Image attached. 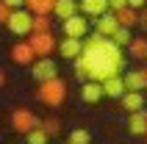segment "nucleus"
<instances>
[{"label": "nucleus", "instance_id": "nucleus-1", "mask_svg": "<svg viewBox=\"0 0 147 144\" xmlns=\"http://www.w3.org/2000/svg\"><path fill=\"white\" fill-rule=\"evenodd\" d=\"M83 58L89 64V80H97V83L119 78V72L125 69L122 47L114 44V39H106L100 33H92L83 42Z\"/></svg>", "mask_w": 147, "mask_h": 144}, {"label": "nucleus", "instance_id": "nucleus-2", "mask_svg": "<svg viewBox=\"0 0 147 144\" xmlns=\"http://www.w3.org/2000/svg\"><path fill=\"white\" fill-rule=\"evenodd\" d=\"M36 97H39V103L50 105V108H56V105L64 103V97H67V83H64L61 78L47 80V83H42V86H39Z\"/></svg>", "mask_w": 147, "mask_h": 144}, {"label": "nucleus", "instance_id": "nucleus-3", "mask_svg": "<svg viewBox=\"0 0 147 144\" xmlns=\"http://www.w3.org/2000/svg\"><path fill=\"white\" fill-rule=\"evenodd\" d=\"M11 128H14L17 133H22V136H28L31 130L42 128V125H39V119H36L33 111H28V108H14V111H11Z\"/></svg>", "mask_w": 147, "mask_h": 144}, {"label": "nucleus", "instance_id": "nucleus-4", "mask_svg": "<svg viewBox=\"0 0 147 144\" xmlns=\"http://www.w3.org/2000/svg\"><path fill=\"white\" fill-rule=\"evenodd\" d=\"M6 28L14 33V36L33 33V14H31V11H25V8H20V11H14V14H11V20H8Z\"/></svg>", "mask_w": 147, "mask_h": 144}, {"label": "nucleus", "instance_id": "nucleus-5", "mask_svg": "<svg viewBox=\"0 0 147 144\" xmlns=\"http://www.w3.org/2000/svg\"><path fill=\"white\" fill-rule=\"evenodd\" d=\"M28 44L33 47V53H36L39 58H50V53L58 47L50 31L47 33H31V36H28Z\"/></svg>", "mask_w": 147, "mask_h": 144}, {"label": "nucleus", "instance_id": "nucleus-6", "mask_svg": "<svg viewBox=\"0 0 147 144\" xmlns=\"http://www.w3.org/2000/svg\"><path fill=\"white\" fill-rule=\"evenodd\" d=\"M61 28H64L67 39H83V36L89 33V17L86 14H75L72 20H67Z\"/></svg>", "mask_w": 147, "mask_h": 144}, {"label": "nucleus", "instance_id": "nucleus-7", "mask_svg": "<svg viewBox=\"0 0 147 144\" xmlns=\"http://www.w3.org/2000/svg\"><path fill=\"white\" fill-rule=\"evenodd\" d=\"M31 75H33L36 80H39V86H42V83H47V80H56V78H58L56 61H53V58H39V61L33 64Z\"/></svg>", "mask_w": 147, "mask_h": 144}, {"label": "nucleus", "instance_id": "nucleus-8", "mask_svg": "<svg viewBox=\"0 0 147 144\" xmlns=\"http://www.w3.org/2000/svg\"><path fill=\"white\" fill-rule=\"evenodd\" d=\"M94 28H97V33H100V36L111 39V36H114V33L119 31L122 25H119V20H117V14H114V11H108V14H103L97 22H94Z\"/></svg>", "mask_w": 147, "mask_h": 144}, {"label": "nucleus", "instance_id": "nucleus-9", "mask_svg": "<svg viewBox=\"0 0 147 144\" xmlns=\"http://www.w3.org/2000/svg\"><path fill=\"white\" fill-rule=\"evenodd\" d=\"M108 8H111V0H81V11L86 17H103L108 14Z\"/></svg>", "mask_w": 147, "mask_h": 144}, {"label": "nucleus", "instance_id": "nucleus-10", "mask_svg": "<svg viewBox=\"0 0 147 144\" xmlns=\"http://www.w3.org/2000/svg\"><path fill=\"white\" fill-rule=\"evenodd\" d=\"M58 53L64 58H69V61H78V58L83 56V42L81 39H67L64 36V42L58 44Z\"/></svg>", "mask_w": 147, "mask_h": 144}, {"label": "nucleus", "instance_id": "nucleus-11", "mask_svg": "<svg viewBox=\"0 0 147 144\" xmlns=\"http://www.w3.org/2000/svg\"><path fill=\"white\" fill-rule=\"evenodd\" d=\"M81 97L83 103H100L103 97H106V89H103V83H97V80H86L81 89Z\"/></svg>", "mask_w": 147, "mask_h": 144}, {"label": "nucleus", "instance_id": "nucleus-12", "mask_svg": "<svg viewBox=\"0 0 147 144\" xmlns=\"http://www.w3.org/2000/svg\"><path fill=\"white\" fill-rule=\"evenodd\" d=\"M78 8H81V0H58L53 14H56L61 22H67V20H72V17L78 14Z\"/></svg>", "mask_w": 147, "mask_h": 144}, {"label": "nucleus", "instance_id": "nucleus-13", "mask_svg": "<svg viewBox=\"0 0 147 144\" xmlns=\"http://www.w3.org/2000/svg\"><path fill=\"white\" fill-rule=\"evenodd\" d=\"M33 56H36V53H33V47L28 42H17L14 47H11V61H14V64H31Z\"/></svg>", "mask_w": 147, "mask_h": 144}, {"label": "nucleus", "instance_id": "nucleus-14", "mask_svg": "<svg viewBox=\"0 0 147 144\" xmlns=\"http://www.w3.org/2000/svg\"><path fill=\"white\" fill-rule=\"evenodd\" d=\"M122 78H125L128 92H142V89H147V75H144V69H131V72H125Z\"/></svg>", "mask_w": 147, "mask_h": 144}, {"label": "nucleus", "instance_id": "nucleus-15", "mask_svg": "<svg viewBox=\"0 0 147 144\" xmlns=\"http://www.w3.org/2000/svg\"><path fill=\"white\" fill-rule=\"evenodd\" d=\"M103 89H106V97H111V100H122L125 94H128V86H125V78H111L103 83Z\"/></svg>", "mask_w": 147, "mask_h": 144}, {"label": "nucleus", "instance_id": "nucleus-16", "mask_svg": "<svg viewBox=\"0 0 147 144\" xmlns=\"http://www.w3.org/2000/svg\"><path fill=\"white\" fill-rule=\"evenodd\" d=\"M56 3L58 0H28V11L33 17H50V11H56Z\"/></svg>", "mask_w": 147, "mask_h": 144}, {"label": "nucleus", "instance_id": "nucleus-17", "mask_svg": "<svg viewBox=\"0 0 147 144\" xmlns=\"http://www.w3.org/2000/svg\"><path fill=\"white\" fill-rule=\"evenodd\" d=\"M128 130H131L133 136H147V111L131 114V119H128Z\"/></svg>", "mask_w": 147, "mask_h": 144}, {"label": "nucleus", "instance_id": "nucleus-18", "mask_svg": "<svg viewBox=\"0 0 147 144\" xmlns=\"http://www.w3.org/2000/svg\"><path fill=\"white\" fill-rule=\"evenodd\" d=\"M122 105H125L131 114L144 111V94H142V92H128V94L122 97Z\"/></svg>", "mask_w": 147, "mask_h": 144}, {"label": "nucleus", "instance_id": "nucleus-19", "mask_svg": "<svg viewBox=\"0 0 147 144\" xmlns=\"http://www.w3.org/2000/svg\"><path fill=\"white\" fill-rule=\"evenodd\" d=\"M117 20H119V25H122V28H133V25L139 22V14H136V8H125V11H119V14H117Z\"/></svg>", "mask_w": 147, "mask_h": 144}, {"label": "nucleus", "instance_id": "nucleus-20", "mask_svg": "<svg viewBox=\"0 0 147 144\" xmlns=\"http://www.w3.org/2000/svg\"><path fill=\"white\" fill-rule=\"evenodd\" d=\"M92 136H89V130H83V128H75L69 136H67V144H89Z\"/></svg>", "mask_w": 147, "mask_h": 144}, {"label": "nucleus", "instance_id": "nucleus-21", "mask_svg": "<svg viewBox=\"0 0 147 144\" xmlns=\"http://www.w3.org/2000/svg\"><path fill=\"white\" fill-rule=\"evenodd\" d=\"M131 53H133V58H147V39L144 36H136L131 42Z\"/></svg>", "mask_w": 147, "mask_h": 144}, {"label": "nucleus", "instance_id": "nucleus-22", "mask_svg": "<svg viewBox=\"0 0 147 144\" xmlns=\"http://www.w3.org/2000/svg\"><path fill=\"white\" fill-rule=\"evenodd\" d=\"M111 39H114V44H119V47H131V42H133L131 28H119V31H117Z\"/></svg>", "mask_w": 147, "mask_h": 144}, {"label": "nucleus", "instance_id": "nucleus-23", "mask_svg": "<svg viewBox=\"0 0 147 144\" xmlns=\"http://www.w3.org/2000/svg\"><path fill=\"white\" fill-rule=\"evenodd\" d=\"M47 133H45V128H36V130H31L28 133V144H47Z\"/></svg>", "mask_w": 147, "mask_h": 144}, {"label": "nucleus", "instance_id": "nucleus-24", "mask_svg": "<svg viewBox=\"0 0 147 144\" xmlns=\"http://www.w3.org/2000/svg\"><path fill=\"white\" fill-rule=\"evenodd\" d=\"M50 31V17H33V33H47Z\"/></svg>", "mask_w": 147, "mask_h": 144}, {"label": "nucleus", "instance_id": "nucleus-25", "mask_svg": "<svg viewBox=\"0 0 147 144\" xmlns=\"http://www.w3.org/2000/svg\"><path fill=\"white\" fill-rule=\"evenodd\" d=\"M42 128H45V133H47V136H56L58 130H61V122H58L56 116H50V119H45V125H42Z\"/></svg>", "mask_w": 147, "mask_h": 144}, {"label": "nucleus", "instance_id": "nucleus-26", "mask_svg": "<svg viewBox=\"0 0 147 144\" xmlns=\"http://www.w3.org/2000/svg\"><path fill=\"white\" fill-rule=\"evenodd\" d=\"M11 14H14V8H11V6H6V3H0V22H3V25H8Z\"/></svg>", "mask_w": 147, "mask_h": 144}, {"label": "nucleus", "instance_id": "nucleus-27", "mask_svg": "<svg viewBox=\"0 0 147 144\" xmlns=\"http://www.w3.org/2000/svg\"><path fill=\"white\" fill-rule=\"evenodd\" d=\"M125 8H131L128 0H111V11H114V14H119V11H125Z\"/></svg>", "mask_w": 147, "mask_h": 144}, {"label": "nucleus", "instance_id": "nucleus-28", "mask_svg": "<svg viewBox=\"0 0 147 144\" xmlns=\"http://www.w3.org/2000/svg\"><path fill=\"white\" fill-rule=\"evenodd\" d=\"M0 3H6V6H11L14 11H20V8L28 6V0H0Z\"/></svg>", "mask_w": 147, "mask_h": 144}, {"label": "nucleus", "instance_id": "nucleus-29", "mask_svg": "<svg viewBox=\"0 0 147 144\" xmlns=\"http://www.w3.org/2000/svg\"><path fill=\"white\" fill-rule=\"evenodd\" d=\"M144 3H147V0H128V6H131V8H142Z\"/></svg>", "mask_w": 147, "mask_h": 144}, {"label": "nucleus", "instance_id": "nucleus-30", "mask_svg": "<svg viewBox=\"0 0 147 144\" xmlns=\"http://www.w3.org/2000/svg\"><path fill=\"white\" fill-rule=\"evenodd\" d=\"M144 75H147V69H144Z\"/></svg>", "mask_w": 147, "mask_h": 144}]
</instances>
